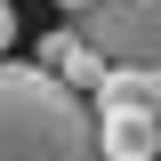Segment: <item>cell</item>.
<instances>
[{
    "label": "cell",
    "instance_id": "6da1fadb",
    "mask_svg": "<svg viewBox=\"0 0 161 161\" xmlns=\"http://www.w3.org/2000/svg\"><path fill=\"white\" fill-rule=\"evenodd\" d=\"M0 161H97V113L40 64L0 57Z\"/></svg>",
    "mask_w": 161,
    "mask_h": 161
},
{
    "label": "cell",
    "instance_id": "7a4b0ae2",
    "mask_svg": "<svg viewBox=\"0 0 161 161\" xmlns=\"http://www.w3.org/2000/svg\"><path fill=\"white\" fill-rule=\"evenodd\" d=\"M73 32L105 64H161V0H89L73 8Z\"/></svg>",
    "mask_w": 161,
    "mask_h": 161
},
{
    "label": "cell",
    "instance_id": "3957f363",
    "mask_svg": "<svg viewBox=\"0 0 161 161\" xmlns=\"http://www.w3.org/2000/svg\"><path fill=\"white\" fill-rule=\"evenodd\" d=\"M89 97V113H161V64H105Z\"/></svg>",
    "mask_w": 161,
    "mask_h": 161
},
{
    "label": "cell",
    "instance_id": "277c9868",
    "mask_svg": "<svg viewBox=\"0 0 161 161\" xmlns=\"http://www.w3.org/2000/svg\"><path fill=\"white\" fill-rule=\"evenodd\" d=\"M161 113H97V161H153Z\"/></svg>",
    "mask_w": 161,
    "mask_h": 161
},
{
    "label": "cell",
    "instance_id": "5b68a950",
    "mask_svg": "<svg viewBox=\"0 0 161 161\" xmlns=\"http://www.w3.org/2000/svg\"><path fill=\"white\" fill-rule=\"evenodd\" d=\"M32 64H40V73H57L64 89H89V80L105 73V57H97V48H89V40L73 32V24H57V32L40 40V48H32Z\"/></svg>",
    "mask_w": 161,
    "mask_h": 161
},
{
    "label": "cell",
    "instance_id": "8992f818",
    "mask_svg": "<svg viewBox=\"0 0 161 161\" xmlns=\"http://www.w3.org/2000/svg\"><path fill=\"white\" fill-rule=\"evenodd\" d=\"M8 48H16V8L0 0V57H8Z\"/></svg>",
    "mask_w": 161,
    "mask_h": 161
},
{
    "label": "cell",
    "instance_id": "52a82bcc",
    "mask_svg": "<svg viewBox=\"0 0 161 161\" xmlns=\"http://www.w3.org/2000/svg\"><path fill=\"white\" fill-rule=\"evenodd\" d=\"M57 8H64V16H73V8H89V0H57Z\"/></svg>",
    "mask_w": 161,
    "mask_h": 161
}]
</instances>
